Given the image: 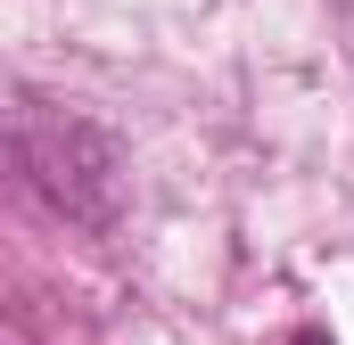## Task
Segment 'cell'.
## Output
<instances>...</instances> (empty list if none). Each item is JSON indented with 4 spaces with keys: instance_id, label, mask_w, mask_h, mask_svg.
<instances>
[{
    "instance_id": "7a4b0ae2",
    "label": "cell",
    "mask_w": 354,
    "mask_h": 345,
    "mask_svg": "<svg viewBox=\"0 0 354 345\" xmlns=\"http://www.w3.org/2000/svg\"><path fill=\"white\" fill-rule=\"evenodd\" d=\"M297 345H330V337H322V329H305V337H297Z\"/></svg>"
},
{
    "instance_id": "6da1fadb",
    "label": "cell",
    "mask_w": 354,
    "mask_h": 345,
    "mask_svg": "<svg viewBox=\"0 0 354 345\" xmlns=\"http://www.w3.org/2000/svg\"><path fill=\"white\" fill-rule=\"evenodd\" d=\"M17 165H25V181L66 222H83V230H107L115 222V148L91 132L83 115L25 99L17 107Z\"/></svg>"
}]
</instances>
